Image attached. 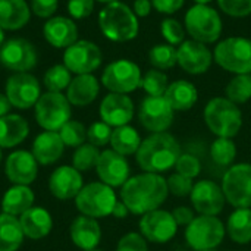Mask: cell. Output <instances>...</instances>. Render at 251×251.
I'll return each instance as SVG.
<instances>
[{"instance_id": "13", "label": "cell", "mask_w": 251, "mask_h": 251, "mask_svg": "<svg viewBox=\"0 0 251 251\" xmlns=\"http://www.w3.org/2000/svg\"><path fill=\"white\" fill-rule=\"evenodd\" d=\"M178 224L174 219L172 212L157 209L143 215L138 221V232L151 244H168L178 234Z\"/></svg>"}, {"instance_id": "56", "label": "cell", "mask_w": 251, "mask_h": 251, "mask_svg": "<svg viewBox=\"0 0 251 251\" xmlns=\"http://www.w3.org/2000/svg\"><path fill=\"white\" fill-rule=\"evenodd\" d=\"M194 1H196L197 4H209L212 0H194Z\"/></svg>"}, {"instance_id": "21", "label": "cell", "mask_w": 251, "mask_h": 251, "mask_svg": "<svg viewBox=\"0 0 251 251\" xmlns=\"http://www.w3.org/2000/svg\"><path fill=\"white\" fill-rule=\"evenodd\" d=\"M212 62V51L207 49L206 44L196 40H187L178 49V65L187 74L201 75L209 71Z\"/></svg>"}, {"instance_id": "23", "label": "cell", "mask_w": 251, "mask_h": 251, "mask_svg": "<svg viewBox=\"0 0 251 251\" xmlns=\"http://www.w3.org/2000/svg\"><path fill=\"white\" fill-rule=\"evenodd\" d=\"M46 41L54 49H66L78 40V26L72 18L51 16L43 25Z\"/></svg>"}, {"instance_id": "34", "label": "cell", "mask_w": 251, "mask_h": 251, "mask_svg": "<svg viewBox=\"0 0 251 251\" xmlns=\"http://www.w3.org/2000/svg\"><path fill=\"white\" fill-rule=\"evenodd\" d=\"M24 231L19 219L0 213V251H18L24 243Z\"/></svg>"}, {"instance_id": "37", "label": "cell", "mask_w": 251, "mask_h": 251, "mask_svg": "<svg viewBox=\"0 0 251 251\" xmlns=\"http://www.w3.org/2000/svg\"><path fill=\"white\" fill-rule=\"evenodd\" d=\"M72 81V72L62 63L53 65L49 68L43 76V85L46 87L47 91L51 93H62L69 87Z\"/></svg>"}, {"instance_id": "47", "label": "cell", "mask_w": 251, "mask_h": 251, "mask_svg": "<svg viewBox=\"0 0 251 251\" xmlns=\"http://www.w3.org/2000/svg\"><path fill=\"white\" fill-rule=\"evenodd\" d=\"M219 7L229 16L244 18L251 13V0H218Z\"/></svg>"}, {"instance_id": "1", "label": "cell", "mask_w": 251, "mask_h": 251, "mask_svg": "<svg viewBox=\"0 0 251 251\" xmlns=\"http://www.w3.org/2000/svg\"><path fill=\"white\" fill-rule=\"evenodd\" d=\"M119 197L132 215L143 216L157 210L169 197L166 178L150 172L137 174L121 187Z\"/></svg>"}, {"instance_id": "20", "label": "cell", "mask_w": 251, "mask_h": 251, "mask_svg": "<svg viewBox=\"0 0 251 251\" xmlns=\"http://www.w3.org/2000/svg\"><path fill=\"white\" fill-rule=\"evenodd\" d=\"M4 174L13 185H31L38 175V162L26 150H16L6 157Z\"/></svg>"}, {"instance_id": "48", "label": "cell", "mask_w": 251, "mask_h": 251, "mask_svg": "<svg viewBox=\"0 0 251 251\" xmlns=\"http://www.w3.org/2000/svg\"><path fill=\"white\" fill-rule=\"evenodd\" d=\"M94 10V0H68V13L72 19H85Z\"/></svg>"}, {"instance_id": "22", "label": "cell", "mask_w": 251, "mask_h": 251, "mask_svg": "<svg viewBox=\"0 0 251 251\" xmlns=\"http://www.w3.org/2000/svg\"><path fill=\"white\" fill-rule=\"evenodd\" d=\"M84 187L82 174L74 166H59L49 178V190L53 197L59 200H75L78 193Z\"/></svg>"}, {"instance_id": "39", "label": "cell", "mask_w": 251, "mask_h": 251, "mask_svg": "<svg viewBox=\"0 0 251 251\" xmlns=\"http://www.w3.org/2000/svg\"><path fill=\"white\" fill-rule=\"evenodd\" d=\"M100 153L101 151L99 147H96L90 143H84L82 146L75 149V153L72 156V166L76 171H79L81 174L96 169Z\"/></svg>"}, {"instance_id": "43", "label": "cell", "mask_w": 251, "mask_h": 251, "mask_svg": "<svg viewBox=\"0 0 251 251\" xmlns=\"http://www.w3.org/2000/svg\"><path fill=\"white\" fill-rule=\"evenodd\" d=\"M174 169L176 174H181L187 178L194 179L201 174V162L197 156L191 153H181Z\"/></svg>"}, {"instance_id": "27", "label": "cell", "mask_w": 251, "mask_h": 251, "mask_svg": "<svg viewBox=\"0 0 251 251\" xmlns=\"http://www.w3.org/2000/svg\"><path fill=\"white\" fill-rule=\"evenodd\" d=\"M18 219L24 231V235L29 240H41L47 237L53 228L51 215L44 207L32 206Z\"/></svg>"}, {"instance_id": "5", "label": "cell", "mask_w": 251, "mask_h": 251, "mask_svg": "<svg viewBox=\"0 0 251 251\" xmlns=\"http://www.w3.org/2000/svg\"><path fill=\"white\" fill-rule=\"evenodd\" d=\"M118 201L115 188L103 184L101 181L90 182L75 197V207L84 216L101 219L112 216L113 207Z\"/></svg>"}, {"instance_id": "15", "label": "cell", "mask_w": 251, "mask_h": 251, "mask_svg": "<svg viewBox=\"0 0 251 251\" xmlns=\"http://www.w3.org/2000/svg\"><path fill=\"white\" fill-rule=\"evenodd\" d=\"M103 60L100 47L88 40H76L63 51V65L75 75L93 74Z\"/></svg>"}, {"instance_id": "45", "label": "cell", "mask_w": 251, "mask_h": 251, "mask_svg": "<svg viewBox=\"0 0 251 251\" xmlns=\"http://www.w3.org/2000/svg\"><path fill=\"white\" fill-rule=\"evenodd\" d=\"M160 31H162L163 38L171 46H178V44H182L185 41L184 40L185 38L184 26L174 18H166L160 25Z\"/></svg>"}, {"instance_id": "2", "label": "cell", "mask_w": 251, "mask_h": 251, "mask_svg": "<svg viewBox=\"0 0 251 251\" xmlns=\"http://www.w3.org/2000/svg\"><path fill=\"white\" fill-rule=\"evenodd\" d=\"M181 153V144L172 134L157 132L150 134L141 141L135 160L143 172L162 175L175 168Z\"/></svg>"}, {"instance_id": "3", "label": "cell", "mask_w": 251, "mask_h": 251, "mask_svg": "<svg viewBox=\"0 0 251 251\" xmlns=\"http://www.w3.org/2000/svg\"><path fill=\"white\" fill-rule=\"evenodd\" d=\"M99 26L103 35L115 43L131 41L138 35V18L134 10L122 1L106 4L99 13Z\"/></svg>"}, {"instance_id": "16", "label": "cell", "mask_w": 251, "mask_h": 251, "mask_svg": "<svg viewBox=\"0 0 251 251\" xmlns=\"http://www.w3.org/2000/svg\"><path fill=\"white\" fill-rule=\"evenodd\" d=\"M38 62V54L34 44L25 38H10L3 43L0 47V63L12 71L18 72H29L35 68Z\"/></svg>"}, {"instance_id": "38", "label": "cell", "mask_w": 251, "mask_h": 251, "mask_svg": "<svg viewBox=\"0 0 251 251\" xmlns=\"http://www.w3.org/2000/svg\"><path fill=\"white\" fill-rule=\"evenodd\" d=\"M149 60L154 69H171L178 65V50L171 44H156L149 51Z\"/></svg>"}, {"instance_id": "54", "label": "cell", "mask_w": 251, "mask_h": 251, "mask_svg": "<svg viewBox=\"0 0 251 251\" xmlns=\"http://www.w3.org/2000/svg\"><path fill=\"white\" fill-rule=\"evenodd\" d=\"M10 107H12V104H10V101L7 100L6 94L0 93V118L9 115V113H10Z\"/></svg>"}, {"instance_id": "26", "label": "cell", "mask_w": 251, "mask_h": 251, "mask_svg": "<svg viewBox=\"0 0 251 251\" xmlns=\"http://www.w3.org/2000/svg\"><path fill=\"white\" fill-rule=\"evenodd\" d=\"M65 151V144L56 131H43L38 134L32 143L31 153L34 154L38 165H53L56 163Z\"/></svg>"}, {"instance_id": "49", "label": "cell", "mask_w": 251, "mask_h": 251, "mask_svg": "<svg viewBox=\"0 0 251 251\" xmlns=\"http://www.w3.org/2000/svg\"><path fill=\"white\" fill-rule=\"evenodd\" d=\"M57 6H59V0H31L29 1L31 13L44 19L51 18L56 13Z\"/></svg>"}, {"instance_id": "28", "label": "cell", "mask_w": 251, "mask_h": 251, "mask_svg": "<svg viewBox=\"0 0 251 251\" xmlns=\"http://www.w3.org/2000/svg\"><path fill=\"white\" fill-rule=\"evenodd\" d=\"M31 19V9L25 0H0V28L18 31Z\"/></svg>"}, {"instance_id": "10", "label": "cell", "mask_w": 251, "mask_h": 251, "mask_svg": "<svg viewBox=\"0 0 251 251\" xmlns=\"http://www.w3.org/2000/svg\"><path fill=\"white\" fill-rule=\"evenodd\" d=\"M222 191L234 209L251 207V163H234L222 176Z\"/></svg>"}, {"instance_id": "6", "label": "cell", "mask_w": 251, "mask_h": 251, "mask_svg": "<svg viewBox=\"0 0 251 251\" xmlns=\"http://www.w3.org/2000/svg\"><path fill=\"white\" fill-rule=\"evenodd\" d=\"M226 237L225 224L218 216L199 215L185 226L184 238L191 250H213L218 249Z\"/></svg>"}, {"instance_id": "12", "label": "cell", "mask_w": 251, "mask_h": 251, "mask_svg": "<svg viewBox=\"0 0 251 251\" xmlns=\"http://www.w3.org/2000/svg\"><path fill=\"white\" fill-rule=\"evenodd\" d=\"M175 119V110L168 103L165 96H147L141 100L138 107L140 125L150 134L168 132Z\"/></svg>"}, {"instance_id": "25", "label": "cell", "mask_w": 251, "mask_h": 251, "mask_svg": "<svg viewBox=\"0 0 251 251\" xmlns=\"http://www.w3.org/2000/svg\"><path fill=\"white\" fill-rule=\"evenodd\" d=\"M100 93L99 79L93 74L76 75L72 78L69 87L66 88V99L69 100L71 106L85 107L91 104Z\"/></svg>"}, {"instance_id": "53", "label": "cell", "mask_w": 251, "mask_h": 251, "mask_svg": "<svg viewBox=\"0 0 251 251\" xmlns=\"http://www.w3.org/2000/svg\"><path fill=\"white\" fill-rule=\"evenodd\" d=\"M128 215H131V212L128 210V207L124 204L122 200H118L115 207H113V212H112V216L116 218V219H126Z\"/></svg>"}, {"instance_id": "7", "label": "cell", "mask_w": 251, "mask_h": 251, "mask_svg": "<svg viewBox=\"0 0 251 251\" xmlns=\"http://www.w3.org/2000/svg\"><path fill=\"white\" fill-rule=\"evenodd\" d=\"M216 63L235 75L251 74V40L246 37H229L221 41L215 51Z\"/></svg>"}, {"instance_id": "18", "label": "cell", "mask_w": 251, "mask_h": 251, "mask_svg": "<svg viewBox=\"0 0 251 251\" xmlns=\"http://www.w3.org/2000/svg\"><path fill=\"white\" fill-rule=\"evenodd\" d=\"M96 172L99 179L112 188H121L131 178V166L128 159L112 149L100 153Z\"/></svg>"}, {"instance_id": "60", "label": "cell", "mask_w": 251, "mask_h": 251, "mask_svg": "<svg viewBox=\"0 0 251 251\" xmlns=\"http://www.w3.org/2000/svg\"><path fill=\"white\" fill-rule=\"evenodd\" d=\"M88 251H103V250H99V249H94V250H88Z\"/></svg>"}, {"instance_id": "42", "label": "cell", "mask_w": 251, "mask_h": 251, "mask_svg": "<svg viewBox=\"0 0 251 251\" xmlns=\"http://www.w3.org/2000/svg\"><path fill=\"white\" fill-rule=\"evenodd\" d=\"M112 131L113 128L109 126L106 122L103 121H97L93 122L88 128H87V141L96 147H104L107 144H110V137H112Z\"/></svg>"}, {"instance_id": "52", "label": "cell", "mask_w": 251, "mask_h": 251, "mask_svg": "<svg viewBox=\"0 0 251 251\" xmlns=\"http://www.w3.org/2000/svg\"><path fill=\"white\" fill-rule=\"evenodd\" d=\"M151 7H153L151 0H135L132 10H134L137 18H146V16L150 15Z\"/></svg>"}, {"instance_id": "31", "label": "cell", "mask_w": 251, "mask_h": 251, "mask_svg": "<svg viewBox=\"0 0 251 251\" xmlns=\"http://www.w3.org/2000/svg\"><path fill=\"white\" fill-rule=\"evenodd\" d=\"M35 196L28 185H12L1 199V210L6 215L19 218L34 206Z\"/></svg>"}, {"instance_id": "50", "label": "cell", "mask_w": 251, "mask_h": 251, "mask_svg": "<svg viewBox=\"0 0 251 251\" xmlns=\"http://www.w3.org/2000/svg\"><path fill=\"white\" fill-rule=\"evenodd\" d=\"M172 215H174V219L175 222L178 224V226H188L193 219L196 218V212L193 207H188V206H178L172 210Z\"/></svg>"}, {"instance_id": "19", "label": "cell", "mask_w": 251, "mask_h": 251, "mask_svg": "<svg viewBox=\"0 0 251 251\" xmlns=\"http://www.w3.org/2000/svg\"><path fill=\"white\" fill-rule=\"evenodd\" d=\"M134 101L128 94L109 93L100 103L99 113L103 122L112 128L129 125L134 118Z\"/></svg>"}, {"instance_id": "40", "label": "cell", "mask_w": 251, "mask_h": 251, "mask_svg": "<svg viewBox=\"0 0 251 251\" xmlns=\"http://www.w3.org/2000/svg\"><path fill=\"white\" fill-rule=\"evenodd\" d=\"M168 87H169L168 76L163 71L150 69L146 72V75H143L141 88L147 93V96L162 97V96H165Z\"/></svg>"}, {"instance_id": "36", "label": "cell", "mask_w": 251, "mask_h": 251, "mask_svg": "<svg viewBox=\"0 0 251 251\" xmlns=\"http://www.w3.org/2000/svg\"><path fill=\"white\" fill-rule=\"evenodd\" d=\"M225 96L235 104H244L251 99V74L235 75L225 87Z\"/></svg>"}, {"instance_id": "44", "label": "cell", "mask_w": 251, "mask_h": 251, "mask_svg": "<svg viewBox=\"0 0 251 251\" xmlns=\"http://www.w3.org/2000/svg\"><path fill=\"white\" fill-rule=\"evenodd\" d=\"M166 184H168L169 194H172L174 197H178V199L190 197L193 187H194V182L191 178H187V176L176 174V172L171 174L166 178Z\"/></svg>"}, {"instance_id": "41", "label": "cell", "mask_w": 251, "mask_h": 251, "mask_svg": "<svg viewBox=\"0 0 251 251\" xmlns=\"http://www.w3.org/2000/svg\"><path fill=\"white\" fill-rule=\"evenodd\" d=\"M65 147H79L87 141V128L79 121H68L59 131Z\"/></svg>"}, {"instance_id": "9", "label": "cell", "mask_w": 251, "mask_h": 251, "mask_svg": "<svg viewBox=\"0 0 251 251\" xmlns=\"http://www.w3.org/2000/svg\"><path fill=\"white\" fill-rule=\"evenodd\" d=\"M35 121L44 131H56L71 121V103L62 93H43L34 106Z\"/></svg>"}, {"instance_id": "24", "label": "cell", "mask_w": 251, "mask_h": 251, "mask_svg": "<svg viewBox=\"0 0 251 251\" xmlns=\"http://www.w3.org/2000/svg\"><path fill=\"white\" fill-rule=\"evenodd\" d=\"M72 243L82 251L94 250L101 241V228L97 219L90 216H78L72 221L69 228Z\"/></svg>"}, {"instance_id": "30", "label": "cell", "mask_w": 251, "mask_h": 251, "mask_svg": "<svg viewBox=\"0 0 251 251\" xmlns=\"http://www.w3.org/2000/svg\"><path fill=\"white\" fill-rule=\"evenodd\" d=\"M165 99L175 112H187L199 101V91L193 82L187 79H178L169 84Z\"/></svg>"}, {"instance_id": "51", "label": "cell", "mask_w": 251, "mask_h": 251, "mask_svg": "<svg viewBox=\"0 0 251 251\" xmlns=\"http://www.w3.org/2000/svg\"><path fill=\"white\" fill-rule=\"evenodd\" d=\"M185 0H151V4L160 13L172 15L184 6Z\"/></svg>"}, {"instance_id": "4", "label": "cell", "mask_w": 251, "mask_h": 251, "mask_svg": "<svg viewBox=\"0 0 251 251\" xmlns=\"http://www.w3.org/2000/svg\"><path fill=\"white\" fill-rule=\"evenodd\" d=\"M203 119L206 126L216 137L234 138L243 128V113L240 106L226 97H213L207 101Z\"/></svg>"}, {"instance_id": "8", "label": "cell", "mask_w": 251, "mask_h": 251, "mask_svg": "<svg viewBox=\"0 0 251 251\" xmlns=\"http://www.w3.org/2000/svg\"><path fill=\"white\" fill-rule=\"evenodd\" d=\"M185 28L193 40L210 44L222 34V19L213 7L207 4H196L185 13Z\"/></svg>"}, {"instance_id": "59", "label": "cell", "mask_w": 251, "mask_h": 251, "mask_svg": "<svg viewBox=\"0 0 251 251\" xmlns=\"http://www.w3.org/2000/svg\"><path fill=\"white\" fill-rule=\"evenodd\" d=\"M199 251H216V249H213V250H199Z\"/></svg>"}, {"instance_id": "32", "label": "cell", "mask_w": 251, "mask_h": 251, "mask_svg": "<svg viewBox=\"0 0 251 251\" xmlns=\"http://www.w3.org/2000/svg\"><path fill=\"white\" fill-rule=\"evenodd\" d=\"M226 235L238 246L251 244V207L234 209L225 224Z\"/></svg>"}, {"instance_id": "29", "label": "cell", "mask_w": 251, "mask_h": 251, "mask_svg": "<svg viewBox=\"0 0 251 251\" xmlns=\"http://www.w3.org/2000/svg\"><path fill=\"white\" fill-rule=\"evenodd\" d=\"M29 134V125L18 113H9L0 118V149L19 146Z\"/></svg>"}, {"instance_id": "14", "label": "cell", "mask_w": 251, "mask_h": 251, "mask_svg": "<svg viewBox=\"0 0 251 251\" xmlns=\"http://www.w3.org/2000/svg\"><path fill=\"white\" fill-rule=\"evenodd\" d=\"M4 94L12 107L26 110L35 106L41 96L40 81L29 72H18L6 79Z\"/></svg>"}, {"instance_id": "55", "label": "cell", "mask_w": 251, "mask_h": 251, "mask_svg": "<svg viewBox=\"0 0 251 251\" xmlns=\"http://www.w3.org/2000/svg\"><path fill=\"white\" fill-rule=\"evenodd\" d=\"M3 43H4V31L0 28V47L3 46Z\"/></svg>"}, {"instance_id": "57", "label": "cell", "mask_w": 251, "mask_h": 251, "mask_svg": "<svg viewBox=\"0 0 251 251\" xmlns=\"http://www.w3.org/2000/svg\"><path fill=\"white\" fill-rule=\"evenodd\" d=\"M94 1H99V3H104V4H109V3H113V1H119V0H94Z\"/></svg>"}, {"instance_id": "58", "label": "cell", "mask_w": 251, "mask_h": 251, "mask_svg": "<svg viewBox=\"0 0 251 251\" xmlns=\"http://www.w3.org/2000/svg\"><path fill=\"white\" fill-rule=\"evenodd\" d=\"M1 162H3V153H1V149H0V165H1Z\"/></svg>"}, {"instance_id": "46", "label": "cell", "mask_w": 251, "mask_h": 251, "mask_svg": "<svg viewBox=\"0 0 251 251\" xmlns=\"http://www.w3.org/2000/svg\"><path fill=\"white\" fill-rule=\"evenodd\" d=\"M116 251H149V243L140 232H128L119 238Z\"/></svg>"}, {"instance_id": "11", "label": "cell", "mask_w": 251, "mask_h": 251, "mask_svg": "<svg viewBox=\"0 0 251 251\" xmlns=\"http://www.w3.org/2000/svg\"><path fill=\"white\" fill-rule=\"evenodd\" d=\"M143 74L137 63L128 59H119L109 63L101 74V84L110 93L129 94L141 87Z\"/></svg>"}, {"instance_id": "33", "label": "cell", "mask_w": 251, "mask_h": 251, "mask_svg": "<svg viewBox=\"0 0 251 251\" xmlns=\"http://www.w3.org/2000/svg\"><path fill=\"white\" fill-rule=\"evenodd\" d=\"M141 141L143 138L134 126L124 125V126L113 128L112 137H110V147L116 153L128 157L138 151Z\"/></svg>"}, {"instance_id": "17", "label": "cell", "mask_w": 251, "mask_h": 251, "mask_svg": "<svg viewBox=\"0 0 251 251\" xmlns=\"http://www.w3.org/2000/svg\"><path fill=\"white\" fill-rule=\"evenodd\" d=\"M190 201L196 213L206 216H219L226 204L222 187L212 179H200L194 182Z\"/></svg>"}, {"instance_id": "35", "label": "cell", "mask_w": 251, "mask_h": 251, "mask_svg": "<svg viewBox=\"0 0 251 251\" xmlns=\"http://www.w3.org/2000/svg\"><path fill=\"white\" fill-rule=\"evenodd\" d=\"M237 153H238L237 144L234 143V140L225 138V137H216L209 149V154L213 163H216L218 166H225V168H229L234 165Z\"/></svg>"}]
</instances>
